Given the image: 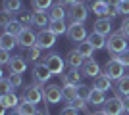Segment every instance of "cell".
I'll use <instances>...</instances> for the list:
<instances>
[{
  "label": "cell",
  "mask_w": 129,
  "mask_h": 115,
  "mask_svg": "<svg viewBox=\"0 0 129 115\" xmlns=\"http://www.w3.org/2000/svg\"><path fill=\"white\" fill-rule=\"evenodd\" d=\"M106 48L110 54H121L127 50V37H125L121 31L118 33H112L108 37V42H106Z\"/></svg>",
  "instance_id": "1"
},
{
  "label": "cell",
  "mask_w": 129,
  "mask_h": 115,
  "mask_svg": "<svg viewBox=\"0 0 129 115\" xmlns=\"http://www.w3.org/2000/svg\"><path fill=\"white\" fill-rule=\"evenodd\" d=\"M21 100H25V102H31V104H41L44 100V88L39 84V82H35V84H27L25 88H23V94H21Z\"/></svg>",
  "instance_id": "2"
},
{
  "label": "cell",
  "mask_w": 129,
  "mask_h": 115,
  "mask_svg": "<svg viewBox=\"0 0 129 115\" xmlns=\"http://www.w3.org/2000/svg\"><path fill=\"white\" fill-rule=\"evenodd\" d=\"M102 111H106V115H123L125 105H123V98L121 96H114L108 98L102 105Z\"/></svg>",
  "instance_id": "3"
},
{
  "label": "cell",
  "mask_w": 129,
  "mask_h": 115,
  "mask_svg": "<svg viewBox=\"0 0 129 115\" xmlns=\"http://www.w3.org/2000/svg\"><path fill=\"white\" fill-rule=\"evenodd\" d=\"M123 73H125V65L121 61H118L116 58H112V60L104 65V75H108L112 81H119V79L123 77Z\"/></svg>",
  "instance_id": "4"
},
{
  "label": "cell",
  "mask_w": 129,
  "mask_h": 115,
  "mask_svg": "<svg viewBox=\"0 0 129 115\" xmlns=\"http://www.w3.org/2000/svg\"><path fill=\"white\" fill-rule=\"evenodd\" d=\"M44 63L48 65V69H50V73L52 75H64V69H66V61L62 60V56H58V54H48L46 56V60H44Z\"/></svg>",
  "instance_id": "5"
},
{
  "label": "cell",
  "mask_w": 129,
  "mask_h": 115,
  "mask_svg": "<svg viewBox=\"0 0 129 115\" xmlns=\"http://www.w3.org/2000/svg\"><path fill=\"white\" fill-rule=\"evenodd\" d=\"M66 35L70 37L71 42H83V40H87V27L83 23H70Z\"/></svg>",
  "instance_id": "6"
},
{
  "label": "cell",
  "mask_w": 129,
  "mask_h": 115,
  "mask_svg": "<svg viewBox=\"0 0 129 115\" xmlns=\"http://www.w3.org/2000/svg\"><path fill=\"white\" fill-rule=\"evenodd\" d=\"M54 44H56V35H54L50 29H41L37 33V46L41 50L52 48Z\"/></svg>",
  "instance_id": "7"
},
{
  "label": "cell",
  "mask_w": 129,
  "mask_h": 115,
  "mask_svg": "<svg viewBox=\"0 0 129 115\" xmlns=\"http://www.w3.org/2000/svg\"><path fill=\"white\" fill-rule=\"evenodd\" d=\"M68 16H70L71 23H85L87 16H89V10H87V6L83 4V2H79V4L71 6V10L68 12Z\"/></svg>",
  "instance_id": "8"
},
{
  "label": "cell",
  "mask_w": 129,
  "mask_h": 115,
  "mask_svg": "<svg viewBox=\"0 0 129 115\" xmlns=\"http://www.w3.org/2000/svg\"><path fill=\"white\" fill-rule=\"evenodd\" d=\"M44 100L48 104H58L60 100H64V88L58 84H48L44 88Z\"/></svg>",
  "instance_id": "9"
},
{
  "label": "cell",
  "mask_w": 129,
  "mask_h": 115,
  "mask_svg": "<svg viewBox=\"0 0 129 115\" xmlns=\"http://www.w3.org/2000/svg\"><path fill=\"white\" fill-rule=\"evenodd\" d=\"M17 44L21 48H31V46H37V35L33 33L29 27H25L17 37Z\"/></svg>",
  "instance_id": "10"
},
{
  "label": "cell",
  "mask_w": 129,
  "mask_h": 115,
  "mask_svg": "<svg viewBox=\"0 0 129 115\" xmlns=\"http://www.w3.org/2000/svg\"><path fill=\"white\" fill-rule=\"evenodd\" d=\"M33 77H35V82H39V84H43V82H46L52 77V73H50L48 65L46 63H35V67H33Z\"/></svg>",
  "instance_id": "11"
},
{
  "label": "cell",
  "mask_w": 129,
  "mask_h": 115,
  "mask_svg": "<svg viewBox=\"0 0 129 115\" xmlns=\"http://www.w3.org/2000/svg\"><path fill=\"white\" fill-rule=\"evenodd\" d=\"M92 31L98 35H104V37H110L112 35V21L110 17H98L94 25H92Z\"/></svg>",
  "instance_id": "12"
},
{
  "label": "cell",
  "mask_w": 129,
  "mask_h": 115,
  "mask_svg": "<svg viewBox=\"0 0 129 115\" xmlns=\"http://www.w3.org/2000/svg\"><path fill=\"white\" fill-rule=\"evenodd\" d=\"M8 67H10V73H21V75H23V73L27 71V60H25V56H12Z\"/></svg>",
  "instance_id": "13"
},
{
  "label": "cell",
  "mask_w": 129,
  "mask_h": 115,
  "mask_svg": "<svg viewBox=\"0 0 129 115\" xmlns=\"http://www.w3.org/2000/svg\"><path fill=\"white\" fill-rule=\"evenodd\" d=\"M66 63H68L71 69H81L83 63H85V58L79 54V50H70L68 56H66Z\"/></svg>",
  "instance_id": "14"
},
{
  "label": "cell",
  "mask_w": 129,
  "mask_h": 115,
  "mask_svg": "<svg viewBox=\"0 0 129 115\" xmlns=\"http://www.w3.org/2000/svg\"><path fill=\"white\" fill-rule=\"evenodd\" d=\"M81 71H83V75L96 79V77L100 75V65H98V61H94L92 58H89V60H85V63H83V67H81Z\"/></svg>",
  "instance_id": "15"
},
{
  "label": "cell",
  "mask_w": 129,
  "mask_h": 115,
  "mask_svg": "<svg viewBox=\"0 0 129 115\" xmlns=\"http://www.w3.org/2000/svg\"><path fill=\"white\" fill-rule=\"evenodd\" d=\"M33 25L35 27H39V29H48V25H50V17H48V14L46 12H33Z\"/></svg>",
  "instance_id": "16"
},
{
  "label": "cell",
  "mask_w": 129,
  "mask_h": 115,
  "mask_svg": "<svg viewBox=\"0 0 129 115\" xmlns=\"http://www.w3.org/2000/svg\"><path fill=\"white\" fill-rule=\"evenodd\" d=\"M19 102H21V100L16 96V92H14V90H12V92H8V94H0V105H2V107H6V109H8V107H17V105H19Z\"/></svg>",
  "instance_id": "17"
},
{
  "label": "cell",
  "mask_w": 129,
  "mask_h": 115,
  "mask_svg": "<svg viewBox=\"0 0 129 115\" xmlns=\"http://www.w3.org/2000/svg\"><path fill=\"white\" fill-rule=\"evenodd\" d=\"M62 82H64V86H70V84L77 86V84H81V73H79V69H71L70 73H64V75H62Z\"/></svg>",
  "instance_id": "18"
},
{
  "label": "cell",
  "mask_w": 129,
  "mask_h": 115,
  "mask_svg": "<svg viewBox=\"0 0 129 115\" xmlns=\"http://www.w3.org/2000/svg\"><path fill=\"white\" fill-rule=\"evenodd\" d=\"M66 16H68V12H66V8L62 4H54L52 8L48 10V17L50 21H64Z\"/></svg>",
  "instance_id": "19"
},
{
  "label": "cell",
  "mask_w": 129,
  "mask_h": 115,
  "mask_svg": "<svg viewBox=\"0 0 129 115\" xmlns=\"http://www.w3.org/2000/svg\"><path fill=\"white\" fill-rule=\"evenodd\" d=\"M116 96H129V75H123L119 81H116Z\"/></svg>",
  "instance_id": "20"
},
{
  "label": "cell",
  "mask_w": 129,
  "mask_h": 115,
  "mask_svg": "<svg viewBox=\"0 0 129 115\" xmlns=\"http://www.w3.org/2000/svg\"><path fill=\"white\" fill-rule=\"evenodd\" d=\"M87 40L92 44V48H94V50H102V48H106V42H108L104 35H98V33H94V31H92V33L87 37Z\"/></svg>",
  "instance_id": "21"
},
{
  "label": "cell",
  "mask_w": 129,
  "mask_h": 115,
  "mask_svg": "<svg viewBox=\"0 0 129 115\" xmlns=\"http://www.w3.org/2000/svg\"><path fill=\"white\" fill-rule=\"evenodd\" d=\"M91 10H92V14L98 16V17H108V4L104 0H92Z\"/></svg>",
  "instance_id": "22"
},
{
  "label": "cell",
  "mask_w": 129,
  "mask_h": 115,
  "mask_svg": "<svg viewBox=\"0 0 129 115\" xmlns=\"http://www.w3.org/2000/svg\"><path fill=\"white\" fill-rule=\"evenodd\" d=\"M92 88H98V90L106 92V90H110V88H112V79H110L108 75H98L96 79H94Z\"/></svg>",
  "instance_id": "23"
},
{
  "label": "cell",
  "mask_w": 129,
  "mask_h": 115,
  "mask_svg": "<svg viewBox=\"0 0 129 115\" xmlns=\"http://www.w3.org/2000/svg\"><path fill=\"white\" fill-rule=\"evenodd\" d=\"M16 44H17V37L8 35V33H2V37H0V50H8V52H10Z\"/></svg>",
  "instance_id": "24"
},
{
  "label": "cell",
  "mask_w": 129,
  "mask_h": 115,
  "mask_svg": "<svg viewBox=\"0 0 129 115\" xmlns=\"http://www.w3.org/2000/svg\"><path fill=\"white\" fill-rule=\"evenodd\" d=\"M23 29H25V27H23L21 23L17 21L16 17H14V19H12V21H10V23H8V25L4 27V33H8V35H14V37H19V33H21Z\"/></svg>",
  "instance_id": "25"
},
{
  "label": "cell",
  "mask_w": 129,
  "mask_h": 115,
  "mask_svg": "<svg viewBox=\"0 0 129 115\" xmlns=\"http://www.w3.org/2000/svg\"><path fill=\"white\" fill-rule=\"evenodd\" d=\"M16 111H17L19 115H35L37 107H35V104H31V102H25V100H21V102H19V105L16 107Z\"/></svg>",
  "instance_id": "26"
},
{
  "label": "cell",
  "mask_w": 129,
  "mask_h": 115,
  "mask_svg": "<svg viewBox=\"0 0 129 115\" xmlns=\"http://www.w3.org/2000/svg\"><path fill=\"white\" fill-rule=\"evenodd\" d=\"M77 50H79V54L85 58V60H89V58H92V52H94V48H92V44L89 42V40H83V42L77 44Z\"/></svg>",
  "instance_id": "27"
},
{
  "label": "cell",
  "mask_w": 129,
  "mask_h": 115,
  "mask_svg": "<svg viewBox=\"0 0 129 115\" xmlns=\"http://www.w3.org/2000/svg\"><path fill=\"white\" fill-rule=\"evenodd\" d=\"M16 19L21 23L23 27L33 25V14H31V12H27V10H19V12L16 14Z\"/></svg>",
  "instance_id": "28"
},
{
  "label": "cell",
  "mask_w": 129,
  "mask_h": 115,
  "mask_svg": "<svg viewBox=\"0 0 129 115\" xmlns=\"http://www.w3.org/2000/svg\"><path fill=\"white\" fill-rule=\"evenodd\" d=\"M104 102H106V98H104V92H102V90H98V88H92L89 104H92V105H104Z\"/></svg>",
  "instance_id": "29"
},
{
  "label": "cell",
  "mask_w": 129,
  "mask_h": 115,
  "mask_svg": "<svg viewBox=\"0 0 129 115\" xmlns=\"http://www.w3.org/2000/svg\"><path fill=\"white\" fill-rule=\"evenodd\" d=\"M68 27H70V25H66L64 21H50V25H48V29L56 35V37H58V35L68 33Z\"/></svg>",
  "instance_id": "30"
},
{
  "label": "cell",
  "mask_w": 129,
  "mask_h": 115,
  "mask_svg": "<svg viewBox=\"0 0 129 115\" xmlns=\"http://www.w3.org/2000/svg\"><path fill=\"white\" fill-rule=\"evenodd\" d=\"M31 6H33V10H37V12H46L52 8V0H31Z\"/></svg>",
  "instance_id": "31"
},
{
  "label": "cell",
  "mask_w": 129,
  "mask_h": 115,
  "mask_svg": "<svg viewBox=\"0 0 129 115\" xmlns=\"http://www.w3.org/2000/svg\"><path fill=\"white\" fill-rule=\"evenodd\" d=\"M64 100L68 102V104L75 102V100H77V86H73V84L64 86Z\"/></svg>",
  "instance_id": "32"
},
{
  "label": "cell",
  "mask_w": 129,
  "mask_h": 115,
  "mask_svg": "<svg viewBox=\"0 0 129 115\" xmlns=\"http://www.w3.org/2000/svg\"><path fill=\"white\" fill-rule=\"evenodd\" d=\"M21 10V0H4V12L14 14Z\"/></svg>",
  "instance_id": "33"
},
{
  "label": "cell",
  "mask_w": 129,
  "mask_h": 115,
  "mask_svg": "<svg viewBox=\"0 0 129 115\" xmlns=\"http://www.w3.org/2000/svg\"><path fill=\"white\" fill-rule=\"evenodd\" d=\"M91 92H92L91 86H87V84H77V98L89 102V100H91Z\"/></svg>",
  "instance_id": "34"
},
{
  "label": "cell",
  "mask_w": 129,
  "mask_h": 115,
  "mask_svg": "<svg viewBox=\"0 0 129 115\" xmlns=\"http://www.w3.org/2000/svg\"><path fill=\"white\" fill-rule=\"evenodd\" d=\"M27 60H31V61H37L39 58H41V48L39 46H31V48H27V56H25Z\"/></svg>",
  "instance_id": "35"
},
{
  "label": "cell",
  "mask_w": 129,
  "mask_h": 115,
  "mask_svg": "<svg viewBox=\"0 0 129 115\" xmlns=\"http://www.w3.org/2000/svg\"><path fill=\"white\" fill-rule=\"evenodd\" d=\"M70 105H73V107H75V109H79V111H83V113H91V111H89V105H87V102L85 100H81V98H77L75 102H71Z\"/></svg>",
  "instance_id": "36"
},
{
  "label": "cell",
  "mask_w": 129,
  "mask_h": 115,
  "mask_svg": "<svg viewBox=\"0 0 129 115\" xmlns=\"http://www.w3.org/2000/svg\"><path fill=\"white\" fill-rule=\"evenodd\" d=\"M10 82H12V86L17 88V86H21V82H23V75L21 73H10Z\"/></svg>",
  "instance_id": "37"
},
{
  "label": "cell",
  "mask_w": 129,
  "mask_h": 115,
  "mask_svg": "<svg viewBox=\"0 0 129 115\" xmlns=\"http://www.w3.org/2000/svg\"><path fill=\"white\" fill-rule=\"evenodd\" d=\"M12 82H10V79H6V77H2L0 79V92L2 94H8V92H12Z\"/></svg>",
  "instance_id": "38"
},
{
  "label": "cell",
  "mask_w": 129,
  "mask_h": 115,
  "mask_svg": "<svg viewBox=\"0 0 129 115\" xmlns=\"http://www.w3.org/2000/svg\"><path fill=\"white\" fill-rule=\"evenodd\" d=\"M112 58H116L118 61H121L125 67H129V48L125 50V52H121V54H112Z\"/></svg>",
  "instance_id": "39"
},
{
  "label": "cell",
  "mask_w": 129,
  "mask_h": 115,
  "mask_svg": "<svg viewBox=\"0 0 129 115\" xmlns=\"http://www.w3.org/2000/svg\"><path fill=\"white\" fill-rule=\"evenodd\" d=\"M118 8H119V14L129 16V0H119V2H118Z\"/></svg>",
  "instance_id": "40"
},
{
  "label": "cell",
  "mask_w": 129,
  "mask_h": 115,
  "mask_svg": "<svg viewBox=\"0 0 129 115\" xmlns=\"http://www.w3.org/2000/svg\"><path fill=\"white\" fill-rule=\"evenodd\" d=\"M10 60H12L10 52H8V50H0V63H2V65H8Z\"/></svg>",
  "instance_id": "41"
},
{
  "label": "cell",
  "mask_w": 129,
  "mask_h": 115,
  "mask_svg": "<svg viewBox=\"0 0 129 115\" xmlns=\"http://www.w3.org/2000/svg\"><path fill=\"white\" fill-rule=\"evenodd\" d=\"M60 115H79V109H75V107H73V105H66L64 109L60 111Z\"/></svg>",
  "instance_id": "42"
},
{
  "label": "cell",
  "mask_w": 129,
  "mask_h": 115,
  "mask_svg": "<svg viewBox=\"0 0 129 115\" xmlns=\"http://www.w3.org/2000/svg\"><path fill=\"white\" fill-rule=\"evenodd\" d=\"M118 16H119V8H118V4L108 6V17L112 19V17H118Z\"/></svg>",
  "instance_id": "43"
},
{
  "label": "cell",
  "mask_w": 129,
  "mask_h": 115,
  "mask_svg": "<svg viewBox=\"0 0 129 115\" xmlns=\"http://www.w3.org/2000/svg\"><path fill=\"white\" fill-rule=\"evenodd\" d=\"M12 19H14V17H12V14H8V12H2V19H0V25H2V27H6V25L12 21Z\"/></svg>",
  "instance_id": "44"
},
{
  "label": "cell",
  "mask_w": 129,
  "mask_h": 115,
  "mask_svg": "<svg viewBox=\"0 0 129 115\" xmlns=\"http://www.w3.org/2000/svg\"><path fill=\"white\" fill-rule=\"evenodd\" d=\"M119 31L125 35V37L129 38V17L127 19H123V23H121V27H119Z\"/></svg>",
  "instance_id": "45"
},
{
  "label": "cell",
  "mask_w": 129,
  "mask_h": 115,
  "mask_svg": "<svg viewBox=\"0 0 129 115\" xmlns=\"http://www.w3.org/2000/svg\"><path fill=\"white\" fill-rule=\"evenodd\" d=\"M81 0H58V4H62V6H75Z\"/></svg>",
  "instance_id": "46"
},
{
  "label": "cell",
  "mask_w": 129,
  "mask_h": 115,
  "mask_svg": "<svg viewBox=\"0 0 129 115\" xmlns=\"http://www.w3.org/2000/svg\"><path fill=\"white\" fill-rule=\"evenodd\" d=\"M35 115H50V113H48V109H46V107H41V109L35 111Z\"/></svg>",
  "instance_id": "47"
},
{
  "label": "cell",
  "mask_w": 129,
  "mask_h": 115,
  "mask_svg": "<svg viewBox=\"0 0 129 115\" xmlns=\"http://www.w3.org/2000/svg\"><path fill=\"white\" fill-rule=\"evenodd\" d=\"M123 105H125V113H129V96L123 98Z\"/></svg>",
  "instance_id": "48"
},
{
  "label": "cell",
  "mask_w": 129,
  "mask_h": 115,
  "mask_svg": "<svg viewBox=\"0 0 129 115\" xmlns=\"http://www.w3.org/2000/svg\"><path fill=\"white\" fill-rule=\"evenodd\" d=\"M89 115H106V111H94V113H89Z\"/></svg>",
  "instance_id": "49"
},
{
  "label": "cell",
  "mask_w": 129,
  "mask_h": 115,
  "mask_svg": "<svg viewBox=\"0 0 129 115\" xmlns=\"http://www.w3.org/2000/svg\"><path fill=\"white\" fill-rule=\"evenodd\" d=\"M10 115H19V113H17V111H12V113Z\"/></svg>",
  "instance_id": "50"
},
{
  "label": "cell",
  "mask_w": 129,
  "mask_h": 115,
  "mask_svg": "<svg viewBox=\"0 0 129 115\" xmlns=\"http://www.w3.org/2000/svg\"><path fill=\"white\" fill-rule=\"evenodd\" d=\"M91 2H92V0H91Z\"/></svg>",
  "instance_id": "51"
},
{
  "label": "cell",
  "mask_w": 129,
  "mask_h": 115,
  "mask_svg": "<svg viewBox=\"0 0 129 115\" xmlns=\"http://www.w3.org/2000/svg\"><path fill=\"white\" fill-rule=\"evenodd\" d=\"M127 115H129V113H127Z\"/></svg>",
  "instance_id": "52"
}]
</instances>
